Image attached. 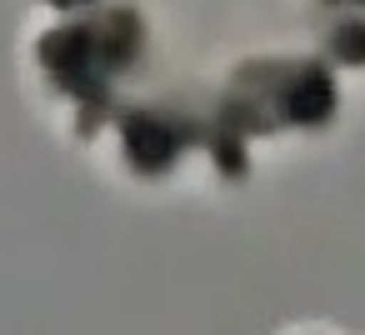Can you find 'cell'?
Returning a JSON list of instances; mask_svg holds the SVG:
<instances>
[{
  "mask_svg": "<svg viewBox=\"0 0 365 335\" xmlns=\"http://www.w3.org/2000/svg\"><path fill=\"white\" fill-rule=\"evenodd\" d=\"M335 56H340V61H365V21L335 31Z\"/></svg>",
  "mask_w": 365,
  "mask_h": 335,
  "instance_id": "obj_4",
  "label": "cell"
},
{
  "mask_svg": "<svg viewBox=\"0 0 365 335\" xmlns=\"http://www.w3.org/2000/svg\"><path fill=\"white\" fill-rule=\"evenodd\" d=\"M175 150H180V135L165 120H155V115H130L125 120V155H130V165L160 170V165L175 160Z\"/></svg>",
  "mask_w": 365,
  "mask_h": 335,
  "instance_id": "obj_3",
  "label": "cell"
},
{
  "mask_svg": "<svg viewBox=\"0 0 365 335\" xmlns=\"http://www.w3.org/2000/svg\"><path fill=\"white\" fill-rule=\"evenodd\" d=\"M280 110L295 125H320L335 110V81L320 66H295L290 81H285V91H280Z\"/></svg>",
  "mask_w": 365,
  "mask_h": 335,
  "instance_id": "obj_2",
  "label": "cell"
},
{
  "mask_svg": "<svg viewBox=\"0 0 365 335\" xmlns=\"http://www.w3.org/2000/svg\"><path fill=\"white\" fill-rule=\"evenodd\" d=\"M41 66L51 71L56 86H66L71 96H96L106 86V61L96 51V36L91 26H66V31H51L41 41Z\"/></svg>",
  "mask_w": 365,
  "mask_h": 335,
  "instance_id": "obj_1",
  "label": "cell"
},
{
  "mask_svg": "<svg viewBox=\"0 0 365 335\" xmlns=\"http://www.w3.org/2000/svg\"><path fill=\"white\" fill-rule=\"evenodd\" d=\"M51 6H61V11H81V6H91V0H51Z\"/></svg>",
  "mask_w": 365,
  "mask_h": 335,
  "instance_id": "obj_5",
  "label": "cell"
}]
</instances>
